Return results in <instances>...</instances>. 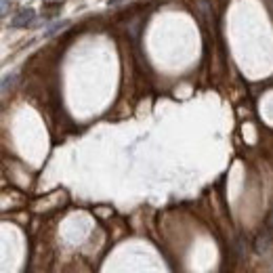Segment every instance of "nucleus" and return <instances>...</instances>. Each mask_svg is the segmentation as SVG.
<instances>
[{
	"label": "nucleus",
	"instance_id": "f257e3e1",
	"mask_svg": "<svg viewBox=\"0 0 273 273\" xmlns=\"http://www.w3.org/2000/svg\"><path fill=\"white\" fill-rule=\"evenodd\" d=\"M36 21V9L32 7H23L19 11H15V15L11 17V27L21 30V27H30Z\"/></svg>",
	"mask_w": 273,
	"mask_h": 273
},
{
	"label": "nucleus",
	"instance_id": "f03ea898",
	"mask_svg": "<svg viewBox=\"0 0 273 273\" xmlns=\"http://www.w3.org/2000/svg\"><path fill=\"white\" fill-rule=\"evenodd\" d=\"M69 19H57V21H53V23H49V27H45V32H42V36L45 38H49V36H55L57 32H63V30H67L69 27Z\"/></svg>",
	"mask_w": 273,
	"mask_h": 273
},
{
	"label": "nucleus",
	"instance_id": "7ed1b4c3",
	"mask_svg": "<svg viewBox=\"0 0 273 273\" xmlns=\"http://www.w3.org/2000/svg\"><path fill=\"white\" fill-rule=\"evenodd\" d=\"M267 248H269V236L265 233L256 240V252H267Z\"/></svg>",
	"mask_w": 273,
	"mask_h": 273
},
{
	"label": "nucleus",
	"instance_id": "20e7f679",
	"mask_svg": "<svg viewBox=\"0 0 273 273\" xmlns=\"http://www.w3.org/2000/svg\"><path fill=\"white\" fill-rule=\"evenodd\" d=\"M15 80H17V74H9V76H5V80H3V93H7V91H9V86L15 84Z\"/></svg>",
	"mask_w": 273,
	"mask_h": 273
},
{
	"label": "nucleus",
	"instance_id": "39448f33",
	"mask_svg": "<svg viewBox=\"0 0 273 273\" xmlns=\"http://www.w3.org/2000/svg\"><path fill=\"white\" fill-rule=\"evenodd\" d=\"M13 5H15L13 0H3V11H0V13H3V17H7V13H9V9H11Z\"/></svg>",
	"mask_w": 273,
	"mask_h": 273
},
{
	"label": "nucleus",
	"instance_id": "423d86ee",
	"mask_svg": "<svg viewBox=\"0 0 273 273\" xmlns=\"http://www.w3.org/2000/svg\"><path fill=\"white\" fill-rule=\"evenodd\" d=\"M122 3H128V0H107L105 5H107V7H120Z\"/></svg>",
	"mask_w": 273,
	"mask_h": 273
}]
</instances>
